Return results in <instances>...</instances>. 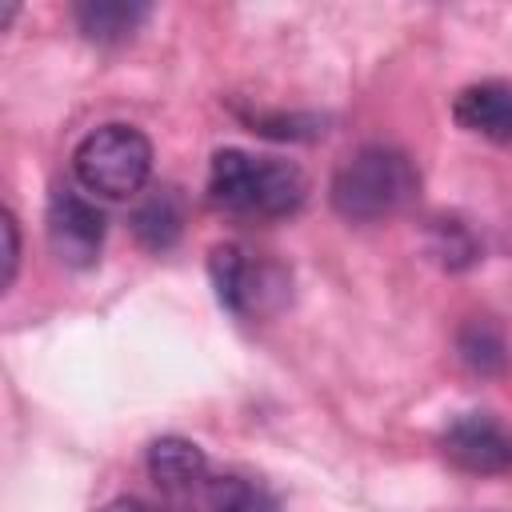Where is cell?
Listing matches in <instances>:
<instances>
[{
	"label": "cell",
	"instance_id": "6da1fadb",
	"mask_svg": "<svg viewBox=\"0 0 512 512\" xmlns=\"http://www.w3.org/2000/svg\"><path fill=\"white\" fill-rule=\"evenodd\" d=\"M420 196V172L416 164L388 144H364L340 168L332 172L328 200L336 216L352 224H372L404 212Z\"/></svg>",
	"mask_w": 512,
	"mask_h": 512
},
{
	"label": "cell",
	"instance_id": "7a4b0ae2",
	"mask_svg": "<svg viewBox=\"0 0 512 512\" xmlns=\"http://www.w3.org/2000/svg\"><path fill=\"white\" fill-rule=\"evenodd\" d=\"M208 196H212V204H220L228 212L280 220V216H292L304 208L308 180L288 160L252 156L240 148H220L212 156V168H208Z\"/></svg>",
	"mask_w": 512,
	"mask_h": 512
},
{
	"label": "cell",
	"instance_id": "3957f363",
	"mask_svg": "<svg viewBox=\"0 0 512 512\" xmlns=\"http://www.w3.org/2000/svg\"><path fill=\"white\" fill-rule=\"evenodd\" d=\"M72 172L84 192H96L104 200H128L152 176V144L132 124H100L76 144Z\"/></svg>",
	"mask_w": 512,
	"mask_h": 512
},
{
	"label": "cell",
	"instance_id": "277c9868",
	"mask_svg": "<svg viewBox=\"0 0 512 512\" xmlns=\"http://www.w3.org/2000/svg\"><path fill=\"white\" fill-rule=\"evenodd\" d=\"M216 300L232 316H264L288 300V272L272 260L248 256L240 244H216L208 256Z\"/></svg>",
	"mask_w": 512,
	"mask_h": 512
},
{
	"label": "cell",
	"instance_id": "5b68a950",
	"mask_svg": "<svg viewBox=\"0 0 512 512\" xmlns=\"http://www.w3.org/2000/svg\"><path fill=\"white\" fill-rule=\"evenodd\" d=\"M104 232H108V220L104 212L72 192V188H56L48 196V212H44V236H48V248L60 264L68 268H92L100 260V248H104Z\"/></svg>",
	"mask_w": 512,
	"mask_h": 512
},
{
	"label": "cell",
	"instance_id": "8992f818",
	"mask_svg": "<svg viewBox=\"0 0 512 512\" xmlns=\"http://www.w3.org/2000/svg\"><path fill=\"white\" fill-rule=\"evenodd\" d=\"M444 456L476 476H496L512 468V436L488 416V412H464L456 416L440 436Z\"/></svg>",
	"mask_w": 512,
	"mask_h": 512
},
{
	"label": "cell",
	"instance_id": "52a82bcc",
	"mask_svg": "<svg viewBox=\"0 0 512 512\" xmlns=\"http://www.w3.org/2000/svg\"><path fill=\"white\" fill-rule=\"evenodd\" d=\"M148 476L172 504H204L212 484L204 448L184 436H160L148 444Z\"/></svg>",
	"mask_w": 512,
	"mask_h": 512
},
{
	"label": "cell",
	"instance_id": "ba28073f",
	"mask_svg": "<svg viewBox=\"0 0 512 512\" xmlns=\"http://www.w3.org/2000/svg\"><path fill=\"white\" fill-rule=\"evenodd\" d=\"M452 116L464 132L484 136L492 144H512V84L480 80L456 92Z\"/></svg>",
	"mask_w": 512,
	"mask_h": 512
},
{
	"label": "cell",
	"instance_id": "9c48e42d",
	"mask_svg": "<svg viewBox=\"0 0 512 512\" xmlns=\"http://www.w3.org/2000/svg\"><path fill=\"white\" fill-rule=\"evenodd\" d=\"M184 232V196L176 188H156L132 212V236L148 252H168Z\"/></svg>",
	"mask_w": 512,
	"mask_h": 512
},
{
	"label": "cell",
	"instance_id": "30bf717a",
	"mask_svg": "<svg viewBox=\"0 0 512 512\" xmlns=\"http://www.w3.org/2000/svg\"><path fill=\"white\" fill-rule=\"evenodd\" d=\"M148 12H152L148 4H128V0H84L72 8L76 28L96 44L128 40L148 20Z\"/></svg>",
	"mask_w": 512,
	"mask_h": 512
},
{
	"label": "cell",
	"instance_id": "8fae6325",
	"mask_svg": "<svg viewBox=\"0 0 512 512\" xmlns=\"http://www.w3.org/2000/svg\"><path fill=\"white\" fill-rule=\"evenodd\" d=\"M456 352L460 360L480 372V376H496L508 360V344H504V332L492 324V320H468L460 332H456Z\"/></svg>",
	"mask_w": 512,
	"mask_h": 512
},
{
	"label": "cell",
	"instance_id": "7c38bea8",
	"mask_svg": "<svg viewBox=\"0 0 512 512\" xmlns=\"http://www.w3.org/2000/svg\"><path fill=\"white\" fill-rule=\"evenodd\" d=\"M200 508L204 512H280L276 496L264 484L244 480V476H212Z\"/></svg>",
	"mask_w": 512,
	"mask_h": 512
},
{
	"label": "cell",
	"instance_id": "4fadbf2b",
	"mask_svg": "<svg viewBox=\"0 0 512 512\" xmlns=\"http://www.w3.org/2000/svg\"><path fill=\"white\" fill-rule=\"evenodd\" d=\"M432 252L440 256L444 268H468L480 260V244L460 220H436L432 224Z\"/></svg>",
	"mask_w": 512,
	"mask_h": 512
},
{
	"label": "cell",
	"instance_id": "5bb4252c",
	"mask_svg": "<svg viewBox=\"0 0 512 512\" xmlns=\"http://www.w3.org/2000/svg\"><path fill=\"white\" fill-rule=\"evenodd\" d=\"M0 232H4V272H0V288H8L16 280V264H20V228L16 216L4 208L0 212Z\"/></svg>",
	"mask_w": 512,
	"mask_h": 512
},
{
	"label": "cell",
	"instance_id": "9a60e30c",
	"mask_svg": "<svg viewBox=\"0 0 512 512\" xmlns=\"http://www.w3.org/2000/svg\"><path fill=\"white\" fill-rule=\"evenodd\" d=\"M100 512H172V508L152 504V500H140V496H116V500H108Z\"/></svg>",
	"mask_w": 512,
	"mask_h": 512
}]
</instances>
